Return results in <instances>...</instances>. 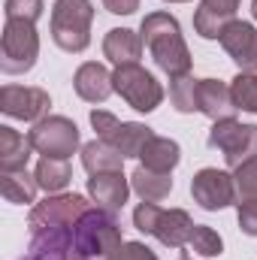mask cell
I'll return each instance as SVG.
<instances>
[{"instance_id":"1","label":"cell","mask_w":257,"mask_h":260,"mask_svg":"<svg viewBox=\"0 0 257 260\" xmlns=\"http://www.w3.org/2000/svg\"><path fill=\"white\" fill-rule=\"evenodd\" d=\"M139 37L145 43V49L151 52L154 64L160 67L170 79H179V76H188L191 73V52H188V43L182 37V27H179V18L170 15V12H148L139 24Z\"/></svg>"},{"instance_id":"2","label":"cell","mask_w":257,"mask_h":260,"mask_svg":"<svg viewBox=\"0 0 257 260\" xmlns=\"http://www.w3.org/2000/svg\"><path fill=\"white\" fill-rule=\"evenodd\" d=\"M121 245V224L109 209L94 206L73 227V260H109Z\"/></svg>"},{"instance_id":"3","label":"cell","mask_w":257,"mask_h":260,"mask_svg":"<svg viewBox=\"0 0 257 260\" xmlns=\"http://www.w3.org/2000/svg\"><path fill=\"white\" fill-rule=\"evenodd\" d=\"M133 227L145 236H154L167 248H182V245H188L197 224L185 209H160L157 203L142 200L133 209Z\"/></svg>"},{"instance_id":"4","label":"cell","mask_w":257,"mask_h":260,"mask_svg":"<svg viewBox=\"0 0 257 260\" xmlns=\"http://www.w3.org/2000/svg\"><path fill=\"white\" fill-rule=\"evenodd\" d=\"M91 21H94V3L91 0H58L52 9V40L61 52L79 55L91 46Z\"/></svg>"},{"instance_id":"5","label":"cell","mask_w":257,"mask_h":260,"mask_svg":"<svg viewBox=\"0 0 257 260\" xmlns=\"http://www.w3.org/2000/svg\"><path fill=\"white\" fill-rule=\"evenodd\" d=\"M40 58V34L34 21L24 18H6L3 37H0V70L6 76L30 73Z\"/></svg>"},{"instance_id":"6","label":"cell","mask_w":257,"mask_h":260,"mask_svg":"<svg viewBox=\"0 0 257 260\" xmlns=\"http://www.w3.org/2000/svg\"><path fill=\"white\" fill-rule=\"evenodd\" d=\"M112 82H115V91L121 94V100L127 103L130 109H136V112H154V109L164 103V88H160V82L139 64L115 67Z\"/></svg>"},{"instance_id":"7","label":"cell","mask_w":257,"mask_h":260,"mask_svg":"<svg viewBox=\"0 0 257 260\" xmlns=\"http://www.w3.org/2000/svg\"><path fill=\"white\" fill-rule=\"evenodd\" d=\"M27 139L37 154L70 160L79 148V127H76V121H70L64 115H46L30 127Z\"/></svg>"},{"instance_id":"8","label":"cell","mask_w":257,"mask_h":260,"mask_svg":"<svg viewBox=\"0 0 257 260\" xmlns=\"http://www.w3.org/2000/svg\"><path fill=\"white\" fill-rule=\"evenodd\" d=\"M209 145L218 148L227 160V167H239L245 160L257 157V124H242L236 118L215 121L209 130Z\"/></svg>"},{"instance_id":"9","label":"cell","mask_w":257,"mask_h":260,"mask_svg":"<svg viewBox=\"0 0 257 260\" xmlns=\"http://www.w3.org/2000/svg\"><path fill=\"white\" fill-rule=\"evenodd\" d=\"M91 127L97 130V136L103 142H109L112 148H118L124 157H139L142 148H145V142L154 136L151 127H145L139 121H118L106 109H94L91 112Z\"/></svg>"},{"instance_id":"10","label":"cell","mask_w":257,"mask_h":260,"mask_svg":"<svg viewBox=\"0 0 257 260\" xmlns=\"http://www.w3.org/2000/svg\"><path fill=\"white\" fill-rule=\"evenodd\" d=\"M94 209L82 194H49L43 203H37L27 215L30 233L46 230V227H76V221Z\"/></svg>"},{"instance_id":"11","label":"cell","mask_w":257,"mask_h":260,"mask_svg":"<svg viewBox=\"0 0 257 260\" xmlns=\"http://www.w3.org/2000/svg\"><path fill=\"white\" fill-rule=\"evenodd\" d=\"M49 106H52V97L43 88H34V85H3L0 88V112L9 118L37 124L40 118H46Z\"/></svg>"},{"instance_id":"12","label":"cell","mask_w":257,"mask_h":260,"mask_svg":"<svg viewBox=\"0 0 257 260\" xmlns=\"http://www.w3.org/2000/svg\"><path fill=\"white\" fill-rule=\"evenodd\" d=\"M191 197L200 209H206V212H221V209H227L230 203H236L233 176L224 173V170L206 167V170H200V173L194 176Z\"/></svg>"},{"instance_id":"13","label":"cell","mask_w":257,"mask_h":260,"mask_svg":"<svg viewBox=\"0 0 257 260\" xmlns=\"http://www.w3.org/2000/svg\"><path fill=\"white\" fill-rule=\"evenodd\" d=\"M221 49L239 67V73H257V27L251 21H230L221 34Z\"/></svg>"},{"instance_id":"14","label":"cell","mask_w":257,"mask_h":260,"mask_svg":"<svg viewBox=\"0 0 257 260\" xmlns=\"http://www.w3.org/2000/svg\"><path fill=\"white\" fill-rule=\"evenodd\" d=\"M242 0H200L194 12V30L203 40H221L224 27L236 21V9Z\"/></svg>"},{"instance_id":"15","label":"cell","mask_w":257,"mask_h":260,"mask_svg":"<svg viewBox=\"0 0 257 260\" xmlns=\"http://www.w3.org/2000/svg\"><path fill=\"white\" fill-rule=\"evenodd\" d=\"M27 260H73V227H46L30 233Z\"/></svg>"},{"instance_id":"16","label":"cell","mask_w":257,"mask_h":260,"mask_svg":"<svg viewBox=\"0 0 257 260\" xmlns=\"http://www.w3.org/2000/svg\"><path fill=\"white\" fill-rule=\"evenodd\" d=\"M88 197L100 209H109V212L124 209V203H127V197H130L127 176L121 170L118 173H97V176H91L88 179Z\"/></svg>"},{"instance_id":"17","label":"cell","mask_w":257,"mask_h":260,"mask_svg":"<svg viewBox=\"0 0 257 260\" xmlns=\"http://www.w3.org/2000/svg\"><path fill=\"white\" fill-rule=\"evenodd\" d=\"M73 88L76 94L85 100V103H103L112 91H115V82H112V73L97 61H88L76 70L73 76Z\"/></svg>"},{"instance_id":"18","label":"cell","mask_w":257,"mask_h":260,"mask_svg":"<svg viewBox=\"0 0 257 260\" xmlns=\"http://www.w3.org/2000/svg\"><path fill=\"white\" fill-rule=\"evenodd\" d=\"M200 112L212 121H227L236 115L233 91L221 79H200Z\"/></svg>"},{"instance_id":"19","label":"cell","mask_w":257,"mask_h":260,"mask_svg":"<svg viewBox=\"0 0 257 260\" xmlns=\"http://www.w3.org/2000/svg\"><path fill=\"white\" fill-rule=\"evenodd\" d=\"M142 37L130 27H112L106 37H103V55L112 61L115 67L124 64H139L142 58Z\"/></svg>"},{"instance_id":"20","label":"cell","mask_w":257,"mask_h":260,"mask_svg":"<svg viewBox=\"0 0 257 260\" xmlns=\"http://www.w3.org/2000/svg\"><path fill=\"white\" fill-rule=\"evenodd\" d=\"M139 160H142L139 167H145V170L173 173V170L179 167V160H182V148H179V142L170 139V136H151V139L145 142Z\"/></svg>"},{"instance_id":"21","label":"cell","mask_w":257,"mask_h":260,"mask_svg":"<svg viewBox=\"0 0 257 260\" xmlns=\"http://www.w3.org/2000/svg\"><path fill=\"white\" fill-rule=\"evenodd\" d=\"M82 167L97 176V173H118L124 167V154L118 148H112L103 139H91L82 145Z\"/></svg>"},{"instance_id":"22","label":"cell","mask_w":257,"mask_h":260,"mask_svg":"<svg viewBox=\"0 0 257 260\" xmlns=\"http://www.w3.org/2000/svg\"><path fill=\"white\" fill-rule=\"evenodd\" d=\"M130 188L145 203H160L173 191V173H154V170L136 167L133 176H130Z\"/></svg>"},{"instance_id":"23","label":"cell","mask_w":257,"mask_h":260,"mask_svg":"<svg viewBox=\"0 0 257 260\" xmlns=\"http://www.w3.org/2000/svg\"><path fill=\"white\" fill-rule=\"evenodd\" d=\"M30 139L12 127H0V170H27L30 160Z\"/></svg>"},{"instance_id":"24","label":"cell","mask_w":257,"mask_h":260,"mask_svg":"<svg viewBox=\"0 0 257 260\" xmlns=\"http://www.w3.org/2000/svg\"><path fill=\"white\" fill-rule=\"evenodd\" d=\"M37 176H30L27 170H0V194L6 203L15 206H27L37 197Z\"/></svg>"},{"instance_id":"25","label":"cell","mask_w":257,"mask_h":260,"mask_svg":"<svg viewBox=\"0 0 257 260\" xmlns=\"http://www.w3.org/2000/svg\"><path fill=\"white\" fill-rule=\"evenodd\" d=\"M37 176V185L46 191V194H61L67 185L73 182V167L70 160H58V157H43L34 170Z\"/></svg>"},{"instance_id":"26","label":"cell","mask_w":257,"mask_h":260,"mask_svg":"<svg viewBox=\"0 0 257 260\" xmlns=\"http://www.w3.org/2000/svg\"><path fill=\"white\" fill-rule=\"evenodd\" d=\"M170 103L182 115L200 112V79H194L191 73L179 76V79H170Z\"/></svg>"},{"instance_id":"27","label":"cell","mask_w":257,"mask_h":260,"mask_svg":"<svg viewBox=\"0 0 257 260\" xmlns=\"http://www.w3.org/2000/svg\"><path fill=\"white\" fill-rule=\"evenodd\" d=\"M230 91H233L236 109L257 115V73H239V76L233 79Z\"/></svg>"},{"instance_id":"28","label":"cell","mask_w":257,"mask_h":260,"mask_svg":"<svg viewBox=\"0 0 257 260\" xmlns=\"http://www.w3.org/2000/svg\"><path fill=\"white\" fill-rule=\"evenodd\" d=\"M188 248L197 251L200 257H221V254H224V239H221L212 227L197 224L194 233H191V239H188Z\"/></svg>"},{"instance_id":"29","label":"cell","mask_w":257,"mask_h":260,"mask_svg":"<svg viewBox=\"0 0 257 260\" xmlns=\"http://www.w3.org/2000/svg\"><path fill=\"white\" fill-rule=\"evenodd\" d=\"M233 185H236V200L245 203V200H257V157L239 164L233 170Z\"/></svg>"},{"instance_id":"30","label":"cell","mask_w":257,"mask_h":260,"mask_svg":"<svg viewBox=\"0 0 257 260\" xmlns=\"http://www.w3.org/2000/svg\"><path fill=\"white\" fill-rule=\"evenodd\" d=\"M43 9H46L43 0H6L3 3L6 18H24V21H34V24L43 15Z\"/></svg>"},{"instance_id":"31","label":"cell","mask_w":257,"mask_h":260,"mask_svg":"<svg viewBox=\"0 0 257 260\" xmlns=\"http://www.w3.org/2000/svg\"><path fill=\"white\" fill-rule=\"evenodd\" d=\"M109 260H157V254L145 242H124Z\"/></svg>"},{"instance_id":"32","label":"cell","mask_w":257,"mask_h":260,"mask_svg":"<svg viewBox=\"0 0 257 260\" xmlns=\"http://www.w3.org/2000/svg\"><path fill=\"white\" fill-rule=\"evenodd\" d=\"M239 230L245 236H257V200L239 203Z\"/></svg>"},{"instance_id":"33","label":"cell","mask_w":257,"mask_h":260,"mask_svg":"<svg viewBox=\"0 0 257 260\" xmlns=\"http://www.w3.org/2000/svg\"><path fill=\"white\" fill-rule=\"evenodd\" d=\"M103 6L112 15H133L139 9V0H103Z\"/></svg>"},{"instance_id":"34","label":"cell","mask_w":257,"mask_h":260,"mask_svg":"<svg viewBox=\"0 0 257 260\" xmlns=\"http://www.w3.org/2000/svg\"><path fill=\"white\" fill-rule=\"evenodd\" d=\"M251 15H254V21H257V0H251Z\"/></svg>"},{"instance_id":"35","label":"cell","mask_w":257,"mask_h":260,"mask_svg":"<svg viewBox=\"0 0 257 260\" xmlns=\"http://www.w3.org/2000/svg\"><path fill=\"white\" fill-rule=\"evenodd\" d=\"M164 3H188V0H164Z\"/></svg>"},{"instance_id":"36","label":"cell","mask_w":257,"mask_h":260,"mask_svg":"<svg viewBox=\"0 0 257 260\" xmlns=\"http://www.w3.org/2000/svg\"><path fill=\"white\" fill-rule=\"evenodd\" d=\"M179 260H191V257H179Z\"/></svg>"},{"instance_id":"37","label":"cell","mask_w":257,"mask_h":260,"mask_svg":"<svg viewBox=\"0 0 257 260\" xmlns=\"http://www.w3.org/2000/svg\"><path fill=\"white\" fill-rule=\"evenodd\" d=\"M24 260H27V257H24Z\"/></svg>"}]
</instances>
